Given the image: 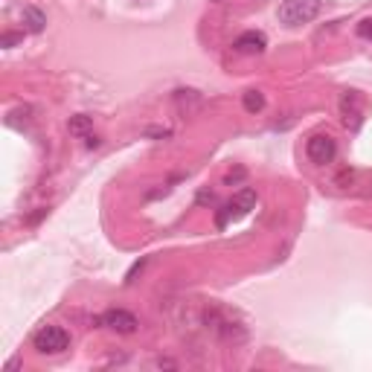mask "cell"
Returning a JSON list of instances; mask_svg holds the SVG:
<instances>
[{"label": "cell", "mask_w": 372, "mask_h": 372, "mask_svg": "<svg viewBox=\"0 0 372 372\" xmlns=\"http://www.w3.org/2000/svg\"><path fill=\"white\" fill-rule=\"evenodd\" d=\"M21 21H24V29L41 32V29L47 26V15H44L41 9H35V6H26V9L21 12Z\"/></svg>", "instance_id": "obj_8"}, {"label": "cell", "mask_w": 372, "mask_h": 372, "mask_svg": "<svg viewBox=\"0 0 372 372\" xmlns=\"http://www.w3.org/2000/svg\"><path fill=\"white\" fill-rule=\"evenodd\" d=\"M265 47H268V38L256 29L241 32V35L233 41V50L241 53V56H259V53H265Z\"/></svg>", "instance_id": "obj_6"}, {"label": "cell", "mask_w": 372, "mask_h": 372, "mask_svg": "<svg viewBox=\"0 0 372 372\" xmlns=\"http://www.w3.org/2000/svg\"><path fill=\"white\" fill-rule=\"evenodd\" d=\"M253 207H256V192H253V189H241V192H236L233 201H230L227 207H224V213L218 216V227H227V221H230V218L250 213Z\"/></svg>", "instance_id": "obj_4"}, {"label": "cell", "mask_w": 372, "mask_h": 372, "mask_svg": "<svg viewBox=\"0 0 372 372\" xmlns=\"http://www.w3.org/2000/svg\"><path fill=\"white\" fill-rule=\"evenodd\" d=\"M320 12V0H282L280 6V21L285 26H300L317 18Z\"/></svg>", "instance_id": "obj_1"}, {"label": "cell", "mask_w": 372, "mask_h": 372, "mask_svg": "<svg viewBox=\"0 0 372 372\" xmlns=\"http://www.w3.org/2000/svg\"><path fill=\"white\" fill-rule=\"evenodd\" d=\"M32 346L41 355H61L64 349H70V334L61 326H44L41 332H35V337H32Z\"/></svg>", "instance_id": "obj_2"}, {"label": "cell", "mask_w": 372, "mask_h": 372, "mask_svg": "<svg viewBox=\"0 0 372 372\" xmlns=\"http://www.w3.org/2000/svg\"><path fill=\"white\" fill-rule=\"evenodd\" d=\"M201 102H204V99H201L198 90H184V88L175 90V105H177V111H181V114H186V117L195 114V111L201 108Z\"/></svg>", "instance_id": "obj_7"}, {"label": "cell", "mask_w": 372, "mask_h": 372, "mask_svg": "<svg viewBox=\"0 0 372 372\" xmlns=\"http://www.w3.org/2000/svg\"><path fill=\"white\" fill-rule=\"evenodd\" d=\"M18 41H21V35H15V32H6L3 35V47H15Z\"/></svg>", "instance_id": "obj_13"}, {"label": "cell", "mask_w": 372, "mask_h": 372, "mask_svg": "<svg viewBox=\"0 0 372 372\" xmlns=\"http://www.w3.org/2000/svg\"><path fill=\"white\" fill-rule=\"evenodd\" d=\"M67 128H70V134H76V137H88V131L93 128V117H88V114H76V117H70Z\"/></svg>", "instance_id": "obj_10"}, {"label": "cell", "mask_w": 372, "mask_h": 372, "mask_svg": "<svg viewBox=\"0 0 372 372\" xmlns=\"http://www.w3.org/2000/svg\"><path fill=\"white\" fill-rule=\"evenodd\" d=\"M358 35H361V38H372V18H364V21L358 24Z\"/></svg>", "instance_id": "obj_11"}, {"label": "cell", "mask_w": 372, "mask_h": 372, "mask_svg": "<svg viewBox=\"0 0 372 372\" xmlns=\"http://www.w3.org/2000/svg\"><path fill=\"white\" fill-rule=\"evenodd\" d=\"M143 265H145V259H140V262H137V265H134V268H131V270H128V277H125V282H131V280H134V277H137V273H140V270H143Z\"/></svg>", "instance_id": "obj_12"}, {"label": "cell", "mask_w": 372, "mask_h": 372, "mask_svg": "<svg viewBox=\"0 0 372 372\" xmlns=\"http://www.w3.org/2000/svg\"><path fill=\"white\" fill-rule=\"evenodd\" d=\"M99 323H102V326H108V329L120 332V334H131V332H137V326H140V320H137L131 312H125V309H111V312H105V314L99 317Z\"/></svg>", "instance_id": "obj_5"}, {"label": "cell", "mask_w": 372, "mask_h": 372, "mask_svg": "<svg viewBox=\"0 0 372 372\" xmlns=\"http://www.w3.org/2000/svg\"><path fill=\"white\" fill-rule=\"evenodd\" d=\"M241 105H245L248 114H259L265 108V93L262 90H245L241 93Z\"/></svg>", "instance_id": "obj_9"}, {"label": "cell", "mask_w": 372, "mask_h": 372, "mask_svg": "<svg viewBox=\"0 0 372 372\" xmlns=\"http://www.w3.org/2000/svg\"><path fill=\"white\" fill-rule=\"evenodd\" d=\"M305 154H309L312 163L326 166L337 157V143L329 134H314V137H309V143H305Z\"/></svg>", "instance_id": "obj_3"}, {"label": "cell", "mask_w": 372, "mask_h": 372, "mask_svg": "<svg viewBox=\"0 0 372 372\" xmlns=\"http://www.w3.org/2000/svg\"><path fill=\"white\" fill-rule=\"evenodd\" d=\"M85 140H88V149H99V143H102L99 137H93V134H88Z\"/></svg>", "instance_id": "obj_14"}]
</instances>
